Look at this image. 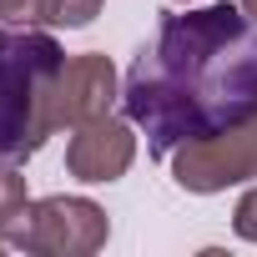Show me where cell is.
Masks as SVG:
<instances>
[{
    "instance_id": "1",
    "label": "cell",
    "mask_w": 257,
    "mask_h": 257,
    "mask_svg": "<svg viewBox=\"0 0 257 257\" xmlns=\"http://www.w3.org/2000/svg\"><path fill=\"white\" fill-rule=\"evenodd\" d=\"M126 111L152 157L257 121V21L242 6L167 16L126 76Z\"/></svg>"
},
{
    "instance_id": "2",
    "label": "cell",
    "mask_w": 257,
    "mask_h": 257,
    "mask_svg": "<svg viewBox=\"0 0 257 257\" xmlns=\"http://www.w3.org/2000/svg\"><path fill=\"white\" fill-rule=\"evenodd\" d=\"M66 56L51 36L0 31V157H31L51 132V96Z\"/></svg>"
},
{
    "instance_id": "3",
    "label": "cell",
    "mask_w": 257,
    "mask_h": 257,
    "mask_svg": "<svg viewBox=\"0 0 257 257\" xmlns=\"http://www.w3.org/2000/svg\"><path fill=\"white\" fill-rule=\"evenodd\" d=\"M247 177H257V121L207 142H187V152L177 157V182L187 192H217Z\"/></svg>"
},
{
    "instance_id": "4",
    "label": "cell",
    "mask_w": 257,
    "mask_h": 257,
    "mask_svg": "<svg viewBox=\"0 0 257 257\" xmlns=\"http://www.w3.org/2000/svg\"><path fill=\"white\" fill-rule=\"evenodd\" d=\"M31 222L21 232H11V242L36 247V252H96L106 242V217L101 207L81 202V197H51L36 212H26Z\"/></svg>"
},
{
    "instance_id": "5",
    "label": "cell",
    "mask_w": 257,
    "mask_h": 257,
    "mask_svg": "<svg viewBox=\"0 0 257 257\" xmlns=\"http://www.w3.org/2000/svg\"><path fill=\"white\" fill-rule=\"evenodd\" d=\"M111 86H116V71H111L106 56H76V61H66L61 76H56L51 121H56V126H61V121L81 126V121H91V116H106Z\"/></svg>"
},
{
    "instance_id": "6",
    "label": "cell",
    "mask_w": 257,
    "mask_h": 257,
    "mask_svg": "<svg viewBox=\"0 0 257 257\" xmlns=\"http://www.w3.org/2000/svg\"><path fill=\"white\" fill-rule=\"evenodd\" d=\"M66 167L81 182H116L132 167V132L111 116H91L76 126V137L66 147Z\"/></svg>"
},
{
    "instance_id": "7",
    "label": "cell",
    "mask_w": 257,
    "mask_h": 257,
    "mask_svg": "<svg viewBox=\"0 0 257 257\" xmlns=\"http://www.w3.org/2000/svg\"><path fill=\"white\" fill-rule=\"evenodd\" d=\"M101 0H41V21L51 26H91Z\"/></svg>"
},
{
    "instance_id": "8",
    "label": "cell",
    "mask_w": 257,
    "mask_h": 257,
    "mask_svg": "<svg viewBox=\"0 0 257 257\" xmlns=\"http://www.w3.org/2000/svg\"><path fill=\"white\" fill-rule=\"evenodd\" d=\"M237 232H242L247 242H257V192L242 197V207H237Z\"/></svg>"
},
{
    "instance_id": "9",
    "label": "cell",
    "mask_w": 257,
    "mask_h": 257,
    "mask_svg": "<svg viewBox=\"0 0 257 257\" xmlns=\"http://www.w3.org/2000/svg\"><path fill=\"white\" fill-rule=\"evenodd\" d=\"M0 16H6V21H31V16H41V0H0Z\"/></svg>"
},
{
    "instance_id": "10",
    "label": "cell",
    "mask_w": 257,
    "mask_h": 257,
    "mask_svg": "<svg viewBox=\"0 0 257 257\" xmlns=\"http://www.w3.org/2000/svg\"><path fill=\"white\" fill-rule=\"evenodd\" d=\"M242 11H257V0H242Z\"/></svg>"
}]
</instances>
